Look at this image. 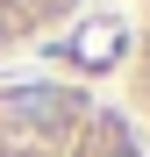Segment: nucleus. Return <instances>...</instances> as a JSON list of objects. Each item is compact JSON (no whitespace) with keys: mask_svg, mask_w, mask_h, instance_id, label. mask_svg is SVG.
I'll use <instances>...</instances> for the list:
<instances>
[{"mask_svg":"<svg viewBox=\"0 0 150 157\" xmlns=\"http://www.w3.org/2000/svg\"><path fill=\"white\" fill-rule=\"evenodd\" d=\"M0 157H143L129 121L86 86L14 78L0 86Z\"/></svg>","mask_w":150,"mask_h":157,"instance_id":"obj_1","label":"nucleus"},{"mask_svg":"<svg viewBox=\"0 0 150 157\" xmlns=\"http://www.w3.org/2000/svg\"><path fill=\"white\" fill-rule=\"evenodd\" d=\"M71 14H79V0H0V57L43 43L50 29H64Z\"/></svg>","mask_w":150,"mask_h":157,"instance_id":"obj_2","label":"nucleus"}]
</instances>
